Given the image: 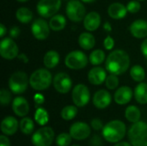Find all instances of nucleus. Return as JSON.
<instances>
[{"mask_svg": "<svg viewBox=\"0 0 147 146\" xmlns=\"http://www.w3.org/2000/svg\"><path fill=\"white\" fill-rule=\"evenodd\" d=\"M130 66V58L127 52L123 50H115L111 52L106 59V70L115 75H121L125 73Z\"/></svg>", "mask_w": 147, "mask_h": 146, "instance_id": "f257e3e1", "label": "nucleus"}, {"mask_svg": "<svg viewBox=\"0 0 147 146\" xmlns=\"http://www.w3.org/2000/svg\"><path fill=\"white\" fill-rule=\"evenodd\" d=\"M102 134L106 141L116 144L125 137L126 125L120 120H111L103 126Z\"/></svg>", "mask_w": 147, "mask_h": 146, "instance_id": "f03ea898", "label": "nucleus"}, {"mask_svg": "<svg viewBox=\"0 0 147 146\" xmlns=\"http://www.w3.org/2000/svg\"><path fill=\"white\" fill-rule=\"evenodd\" d=\"M53 79L52 73L48 70L40 68L31 74L29 77V84L34 89L41 91L50 87L53 83Z\"/></svg>", "mask_w": 147, "mask_h": 146, "instance_id": "7ed1b4c3", "label": "nucleus"}, {"mask_svg": "<svg viewBox=\"0 0 147 146\" xmlns=\"http://www.w3.org/2000/svg\"><path fill=\"white\" fill-rule=\"evenodd\" d=\"M127 135L133 146H147V123L140 120L134 123Z\"/></svg>", "mask_w": 147, "mask_h": 146, "instance_id": "20e7f679", "label": "nucleus"}, {"mask_svg": "<svg viewBox=\"0 0 147 146\" xmlns=\"http://www.w3.org/2000/svg\"><path fill=\"white\" fill-rule=\"evenodd\" d=\"M29 84V77L23 71L14 72L9 79V88L12 93L19 95L24 93Z\"/></svg>", "mask_w": 147, "mask_h": 146, "instance_id": "39448f33", "label": "nucleus"}, {"mask_svg": "<svg viewBox=\"0 0 147 146\" xmlns=\"http://www.w3.org/2000/svg\"><path fill=\"white\" fill-rule=\"evenodd\" d=\"M65 13L67 17L71 22H79L81 21H84L86 15V9L82 1L69 0L66 4Z\"/></svg>", "mask_w": 147, "mask_h": 146, "instance_id": "423d86ee", "label": "nucleus"}, {"mask_svg": "<svg viewBox=\"0 0 147 146\" xmlns=\"http://www.w3.org/2000/svg\"><path fill=\"white\" fill-rule=\"evenodd\" d=\"M89 60L90 59L84 52L79 50H75L71 51L66 55L65 59V64L69 69L81 70L88 65Z\"/></svg>", "mask_w": 147, "mask_h": 146, "instance_id": "0eeeda50", "label": "nucleus"}, {"mask_svg": "<svg viewBox=\"0 0 147 146\" xmlns=\"http://www.w3.org/2000/svg\"><path fill=\"white\" fill-rule=\"evenodd\" d=\"M54 139V132L49 126L38 129L32 136L31 142L34 146H50Z\"/></svg>", "mask_w": 147, "mask_h": 146, "instance_id": "6e6552de", "label": "nucleus"}, {"mask_svg": "<svg viewBox=\"0 0 147 146\" xmlns=\"http://www.w3.org/2000/svg\"><path fill=\"white\" fill-rule=\"evenodd\" d=\"M61 0H40L36 9L38 14L44 18H51L59 10Z\"/></svg>", "mask_w": 147, "mask_h": 146, "instance_id": "1a4fd4ad", "label": "nucleus"}, {"mask_svg": "<svg viewBox=\"0 0 147 146\" xmlns=\"http://www.w3.org/2000/svg\"><path fill=\"white\" fill-rule=\"evenodd\" d=\"M71 97H72L73 103L77 107L83 108L86 106L90 102V89L86 85L83 83H78L73 88Z\"/></svg>", "mask_w": 147, "mask_h": 146, "instance_id": "9d476101", "label": "nucleus"}, {"mask_svg": "<svg viewBox=\"0 0 147 146\" xmlns=\"http://www.w3.org/2000/svg\"><path fill=\"white\" fill-rule=\"evenodd\" d=\"M0 55L3 59L12 60L18 57L19 48L12 38H4L0 42Z\"/></svg>", "mask_w": 147, "mask_h": 146, "instance_id": "9b49d317", "label": "nucleus"}, {"mask_svg": "<svg viewBox=\"0 0 147 146\" xmlns=\"http://www.w3.org/2000/svg\"><path fill=\"white\" fill-rule=\"evenodd\" d=\"M53 85L59 93L66 94L72 87V80L67 73L59 72L53 79Z\"/></svg>", "mask_w": 147, "mask_h": 146, "instance_id": "f8f14e48", "label": "nucleus"}, {"mask_svg": "<svg viewBox=\"0 0 147 146\" xmlns=\"http://www.w3.org/2000/svg\"><path fill=\"white\" fill-rule=\"evenodd\" d=\"M50 26L47 21L41 18H38L34 20L31 25V32L33 36L39 40H46L50 34Z\"/></svg>", "mask_w": 147, "mask_h": 146, "instance_id": "ddd939ff", "label": "nucleus"}, {"mask_svg": "<svg viewBox=\"0 0 147 146\" xmlns=\"http://www.w3.org/2000/svg\"><path fill=\"white\" fill-rule=\"evenodd\" d=\"M91 133L90 126L85 122H75L70 128V134L76 140H83L90 137Z\"/></svg>", "mask_w": 147, "mask_h": 146, "instance_id": "4468645a", "label": "nucleus"}, {"mask_svg": "<svg viewBox=\"0 0 147 146\" xmlns=\"http://www.w3.org/2000/svg\"><path fill=\"white\" fill-rule=\"evenodd\" d=\"M112 102L111 94L106 89H99L94 94L93 104L98 109H104L108 108Z\"/></svg>", "mask_w": 147, "mask_h": 146, "instance_id": "2eb2a0df", "label": "nucleus"}, {"mask_svg": "<svg viewBox=\"0 0 147 146\" xmlns=\"http://www.w3.org/2000/svg\"><path fill=\"white\" fill-rule=\"evenodd\" d=\"M132 35L137 39H144L147 37V21L138 19L133 22L129 27Z\"/></svg>", "mask_w": 147, "mask_h": 146, "instance_id": "dca6fc26", "label": "nucleus"}, {"mask_svg": "<svg viewBox=\"0 0 147 146\" xmlns=\"http://www.w3.org/2000/svg\"><path fill=\"white\" fill-rule=\"evenodd\" d=\"M107 72L102 67L96 66L88 73V80L93 85L102 84L107 78Z\"/></svg>", "mask_w": 147, "mask_h": 146, "instance_id": "f3484780", "label": "nucleus"}, {"mask_svg": "<svg viewBox=\"0 0 147 146\" xmlns=\"http://www.w3.org/2000/svg\"><path fill=\"white\" fill-rule=\"evenodd\" d=\"M12 110L19 117H25L29 112V104L22 96L16 97L12 102Z\"/></svg>", "mask_w": 147, "mask_h": 146, "instance_id": "a211bd4d", "label": "nucleus"}, {"mask_svg": "<svg viewBox=\"0 0 147 146\" xmlns=\"http://www.w3.org/2000/svg\"><path fill=\"white\" fill-rule=\"evenodd\" d=\"M101 25V15L96 11L86 14L84 19V27L89 32L96 31Z\"/></svg>", "mask_w": 147, "mask_h": 146, "instance_id": "6ab92c4d", "label": "nucleus"}, {"mask_svg": "<svg viewBox=\"0 0 147 146\" xmlns=\"http://www.w3.org/2000/svg\"><path fill=\"white\" fill-rule=\"evenodd\" d=\"M133 97V89L128 86H122L119 88L115 95L114 100L119 105H125L130 102Z\"/></svg>", "mask_w": 147, "mask_h": 146, "instance_id": "aec40b11", "label": "nucleus"}, {"mask_svg": "<svg viewBox=\"0 0 147 146\" xmlns=\"http://www.w3.org/2000/svg\"><path fill=\"white\" fill-rule=\"evenodd\" d=\"M18 121L13 116L5 117L1 122V131L3 134L7 136L14 135L18 130Z\"/></svg>", "mask_w": 147, "mask_h": 146, "instance_id": "412c9836", "label": "nucleus"}, {"mask_svg": "<svg viewBox=\"0 0 147 146\" xmlns=\"http://www.w3.org/2000/svg\"><path fill=\"white\" fill-rule=\"evenodd\" d=\"M127 6L121 3H113L108 8V14L109 15L115 20L122 19L127 15Z\"/></svg>", "mask_w": 147, "mask_h": 146, "instance_id": "4be33fe9", "label": "nucleus"}, {"mask_svg": "<svg viewBox=\"0 0 147 146\" xmlns=\"http://www.w3.org/2000/svg\"><path fill=\"white\" fill-rule=\"evenodd\" d=\"M78 44L84 50H90L96 45V39L94 35L89 32L82 33L78 37Z\"/></svg>", "mask_w": 147, "mask_h": 146, "instance_id": "5701e85b", "label": "nucleus"}, {"mask_svg": "<svg viewBox=\"0 0 147 146\" xmlns=\"http://www.w3.org/2000/svg\"><path fill=\"white\" fill-rule=\"evenodd\" d=\"M59 54L53 50H50L46 52L43 58V64L47 69H53L57 66L59 63Z\"/></svg>", "mask_w": 147, "mask_h": 146, "instance_id": "b1692460", "label": "nucleus"}, {"mask_svg": "<svg viewBox=\"0 0 147 146\" xmlns=\"http://www.w3.org/2000/svg\"><path fill=\"white\" fill-rule=\"evenodd\" d=\"M134 97L140 104H147V83H140L134 89Z\"/></svg>", "mask_w": 147, "mask_h": 146, "instance_id": "393cba45", "label": "nucleus"}, {"mask_svg": "<svg viewBox=\"0 0 147 146\" xmlns=\"http://www.w3.org/2000/svg\"><path fill=\"white\" fill-rule=\"evenodd\" d=\"M49 26L53 31H61L66 26V19L62 15H54L50 18Z\"/></svg>", "mask_w": 147, "mask_h": 146, "instance_id": "a878e982", "label": "nucleus"}, {"mask_svg": "<svg viewBox=\"0 0 147 146\" xmlns=\"http://www.w3.org/2000/svg\"><path fill=\"white\" fill-rule=\"evenodd\" d=\"M125 116L126 119L132 123H136L140 121L141 118V112L140 108L134 105L128 106L125 110Z\"/></svg>", "mask_w": 147, "mask_h": 146, "instance_id": "bb28decb", "label": "nucleus"}, {"mask_svg": "<svg viewBox=\"0 0 147 146\" xmlns=\"http://www.w3.org/2000/svg\"><path fill=\"white\" fill-rule=\"evenodd\" d=\"M16 17L21 23L27 24L33 20V12L26 7H21L16 10Z\"/></svg>", "mask_w": 147, "mask_h": 146, "instance_id": "cd10ccee", "label": "nucleus"}, {"mask_svg": "<svg viewBox=\"0 0 147 146\" xmlns=\"http://www.w3.org/2000/svg\"><path fill=\"white\" fill-rule=\"evenodd\" d=\"M19 127L21 132L25 135H29L34 132V124L32 119L28 117H23L19 124Z\"/></svg>", "mask_w": 147, "mask_h": 146, "instance_id": "c85d7f7f", "label": "nucleus"}, {"mask_svg": "<svg viewBox=\"0 0 147 146\" xmlns=\"http://www.w3.org/2000/svg\"><path fill=\"white\" fill-rule=\"evenodd\" d=\"M130 76L133 78V80H134L135 82L141 83V82H143V80L146 77V71L141 65H136L131 68Z\"/></svg>", "mask_w": 147, "mask_h": 146, "instance_id": "c756f323", "label": "nucleus"}, {"mask_svg": "<svg viewBox=\"0 0 147 146\" xmlns=\"http://www.w3.org/2000/svg\"><path fill=\"white\" fill-rule=\"evenodd\" d=\"M90 62L93 65H99L105 60V52L102 49H96L90 54Z\"/></svg>", "mask_w": 147, "mask_h": 146, "instance_id": "7c9ffc66", "label": "nucleus"}, {"mask_svg": "<svg viewBox=\"0 0 147 146\" xmlns=\"http://www.w3.org/2000/svg\"><path fill=\"white\" fill-rule=\"evenodd\" d=\"M78 114V108L77 106L73 105H68L65 106L60 113V115L63 120H73Z\"/></svg>", "mask_w": 147, "mask_h": 146, "instance_id": "2f4dec72", "label": "nucleus"}, {"mask_svg": "<svg viewBox=\"0 0 147 146\" xmlns=\"http://www.w3.org/2000/svg\"><path fill=\"white\" fill-rule=\"evenodd\" d=\"M34 120L35 121L39 124V125H45L47 123L48 120H49V116H48V113L47 112L46 109L42 108H39L36 109L35 114H34Z\"/></svg>", "mask_w": 147, "mask_h": 146, "instance_id": "473e14b6", "label": "nucleus"}, {"mask_svg": "<svg viewBox=\"0 0 147 146\" xmlns=\"http://www.w3.org/2000/svg\"><path fill=\"white\" fill-rule=\"evenodd\" d=\"M72 137L70 133H62L59 134L56 138V144L58 146H69L71 143Z\"/></svg>", "mask_w": 147, "mask_h": 146, "instance_id": "72a5a7b5", "label": "nucleus"}, {"mask_svg": "<svg viewBox=\"0 0 147 146\" xmlns=\"http://www.w3.org/2000/svg\"><path fill=\"white\" fill-rule=\"evenodd\" d=\"M105 84L109 89H115L119 85V78L117 75L110 73L105 80Z\"/></svg>", "mask_w": 147, "mask_h": 146, "instance_id": "f704fd0d", "label": "nucleus"}, {"mask_svg": "<svg viewBox=\"0 0 147 146\" xmlns=\"http://www.w3.org/2000/svg\"><path fill=\"white\" fill-rule=\"evenodd\" d=\"M11 99H12V96L9 90H7L6 89H2L0 90V102L2 106H6L9 104Z\"/></svg>", "mask_w": 147, "mask_h": 146, "instance_id": "c9c22d12", "label": "nucleus"}, {"mask_svg": "<svg viewBox=\"0 0 147 146\" xmlns=\"http://www.w3.org/2000/svg\"><path fill=\"white\" fill-rule=\"evenodd\" d=\"M140 8H141V4L138 0L130 1L127 5V11L132 13V14H135V13L139 12L140 10Z\"/></svg>", "mask_w": 147, "mask_h": 146, "instance_id": "e433bc0d", "label": "nucleus"}, {"mask_svg": "<svg viewBox=\"0 0 147 146\" xmlns=\"http://www.w3.org/2000/svg\"><path fill=\"white\" fill-rule=\"evenodd\" d=\"M103 46L108 51L112 50L115 46V40L110 35H108L103 40Z\"/></svg>", "mask_w": 147, "mask_h": 146, "instance_id": "4c0bfd02", "label": "nucleus"}, {"mask_svg": "<svg viewBox=\"0 0 147 146\" xmlns=\"http://www.w3.org/2000/svg\"><path fill=\"white\" fill-rule=\"evenodd\" d=\"M90 125H91V127L96 130V131H99V130H102L103 128V125H102V122L100 119L98 118H95L91 120L90 122Z\"/></svg>", "mask_w": 147, "mask_h": 146, "instance_id": "58836bf2", "label": "nucleus"}, {"mask_svg": "<svg viewBox=\"0 0 147 146\" xmlns=\"http://www.w3.org/2000/svg\"><path fill=\"white\" fill-rule=\"evenodd\" d=\"M20 32H21V30H20L19 27H17V26H14L9 29V34H10L11 38H14V39L18 37V35L20 34Z\"/></svg>", "mask_w": 147, "mask_h": 146, "instance_id": "ea45409f", "label": "nucleus"}, {"mask_svg": "<svg viewBox=\"0 0 147 146\" xmlns=\"http://www.w3.org/2000/svg\"><path fill=\"white\" fill-rule=\"evenodd\" d=\"M34 102H35L37 105H41V104L44 102L45 98H44V96H43L41 94L37 93V94H35L34 96Z\"/></svg>", "mask_w": 147, "mask_h": 146, "instance_id": "a19ab883", "label": "nucleus"}, {"mask_svg": "<svg viewBox=\"0 0 147 146\" xmlns=\"http://www.w3.org/2000/svg\"><path fill=\"white\" fill-rule=\"evenodd\" d=\"M0 146H10L9 139L5 134L0 136Z\"/></svg>", "mask_w": 147, "mask_h": 146, "instance_id": "79ce46f5", "label": "nucleus"}, {"mask_svg": "<svg viewBox=\"0 0 147 146\" xmlns=\"http://www.w3.org/2000/svg\"><path fill=\"white\" fill-rule=\"evenodd\" d=\"M140 50H141V52L143 54V56L147 59V38H146L144 40V41L141 43V46H140Z\"/></svg>", "mask_w": 147, "mask_h": 146, "instance_id": "37998d69", "label": "nucleus"}, {"mask_svg": "<svg viewBox=\"0 0 147 146\" xmlns=\"http://www.w3.org/2000/svg\"><path fill=\"white\" fill-rule=\"evenodd\" d=\"M6 33H7V28H6V27H5L3 23H1V24H0V37L3 38V37L5 35Z\"/></svg>", "mask_w": 147, "mask_h": 146, "instance_id": "c03bdc74", "label": "nucleus"}, {"mask_svg": "<svg viewBox=\"0 0 147 146\" xmlns=\"http://www.w3.org/2000/svg\"><path fill=\"white\" fill-rule=\"evenodd\" d=\"M103 28H104V30L107 31V32H111V31H112V26H111L110 22H106L103 24Z\"/></svg>", "mask_w": 147, "mask_h": 146, "instance_id": "a18cd8bd", "label": "nucleus"}, {"mask_svg": "<svg viewBox=\"0 0 147 146\" xmlns=\"http://www.w3.org/2000/svg\"><path fill=\"white\" fill-rule=\"evenodd\" d=\"M18 59H21V60H23V62H24L25 64L28 62V59L27 58V56H26L24 53H21L20 55H18Z\"/></svg>", "mask_w": 147, "mask_h": 146, "instance_id": "49530a36", "label": "nucleus"}, {"mask_svg": "<svg viewBox=\"0 0 147 146\" xmlns=\"http://www.w3.org/2000/svg\"><path fill=\"white\" fill-rule=\"evenodd\" d=\"M114 146H132V145L127 142H118Z\"/></svg>", "mask_w": 147, "mask_h": 146, "instance_id": "de8ad7c7", "label": "nucleus"}, {"mask_svg": "<svg viewBox=\"0 0 147 146\" xmlns=\"http://www.w3.org/2000/svg\"><path fill=\"white\" fill-rule=\"evenodd\" d=\"M80 1H82L83 3H91L96 2V0H80Z\"/></svg>", "mask_w": 147, "mask_h": 146, "instance_id": "09e8293b", "label": "nucleus"}, {"mask_svg": "<svg viewBox=\"0 0 147 146\" xmlns=\"http://www.w3.org/2000/svg\"><path fill=\"white\" fill-rule=\"evenodd\" d=\"M17 2H19V3H25V2H27L28 0H16Z\"/></svg>", "mask_w": 147, "mask_h": 146, "instance_id": "8fccbe9b", "label": "nucleus"}, {"mask_svg": "<svg viewBox=\"0 0 147 146\" xmlns=\"http://www.w3.org/2000/svg\"><path fill=\"white\" fill-rule=\"evenodd\" d=\"M71 146H79V145H71Z\"/></svg>", "mask_w": 147, "mask_h": 146, "instance_id": "3c124183", "label": "nucleus"}, {"mask_svg": "<svg viewBox=\"0 0 147 146\" xmlns=\"http://www.w3.org/2000/svg\"><path fill=\"white\" fill-rule=\"evenodd\" d=\"M138 1H145V0H138Z\"/></svg>", "mask_w": 147, "mask_h": 146, "instance_id": "603ef678", "label": "nucleus"}]
</instances>
